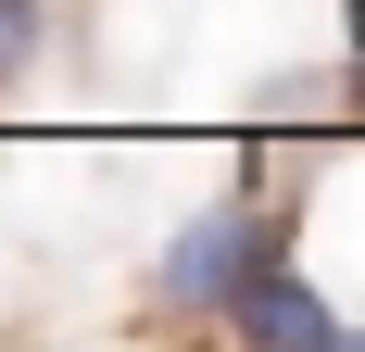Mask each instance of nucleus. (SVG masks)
Segmentation results:
<instances>
[{"instance_id":"7ed1b4c3","label":"nucleus","mask_w":365,"mask_h":352,"mask_svg":"<svg viewBox=\"0 0 365 352\" xmlns=\"http://www.w3.org/2000/svg\"><path fill=\"white\" fill-rule=\"evenodd\" d=\"M38 51H51V0H0V88H13Z\"/></svg>"},{"instance_id":"20e7f679","label":"nucleus","mask_w":365,"mask_h":352,"mask_svg":"<svg viewBox=\"0 0 365 352\" xmlns=\"http://www.w3.org/2000/svg\"><path fill=\"white\" fill-rule=\"evenodd\" d=\"M353 88H365V63H353Z\"/></svg>"},{"instance_id":"f03ea898","label":"nucleus","mask_w":365,"mask_h":352,"mask_svg":"<svg viewBox=\"0 0 365 352\" xmlns=\"http://www.w3.org/2000/svg\"><path fill=\"white\" fill-rule=\"evenodd\" d=\"M227 340H240V352H353V327H340V302H328L315 277H302L290 252H277V264H264V277L240 289Z\"/></svg>"},{"instance_id":"f257e3e1","label":"nucleus","mask_w":365,"mask_h":352,"mask_svg":"<svg viewBox=\"0 0 365 352\" xmlns=\"http://www.w3.org/2000/svg\"><path fill=\"white\" fill-rule=\"evenodd\" d=\"M290 227H302V189H290L277 164H252L227 202H202L177 239L151 252V327H227L240 289L290 252Z\"/></svg>"}]
</instances>
